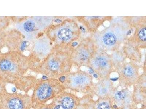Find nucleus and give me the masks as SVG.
I'll return each mask as SVG.
<instances>
[{
    "mask_svg": "<svg viewBox=\"0 0 146 109\" xmlns=\"http://www.w3.org/2000/svg\"><path fill=\"white\" fill-rule=\"evenodd\" d=\"M126 97V93L124 91H121L117 92L115 94V98L118 100L124 99Z\"/></svg>",
    "mask_w": 146,
    "mask_h": 109,
    "instance_id": "15",
    "label": "nucleus"
},
{
    "mask_svg": "<svg viewBox=\"0 0 146 109\" xmlns=\"http://www.w3.org/2000/svg\"><path fill=\"white\" fill-rule=\"evenodd\" d=\"M33 109H52L51 105L50 103H46V104L40 105L33 108Z\"/></svg>",
    "mask_w": 146,
    "mask_h": 109,
    "instance_id": "19",
    "label": "nucleus"
},
{
    "mask_svg": "<svg viewBox=\"0 0 146 109\" xmlns=\"http://www.w3.org/2000/svg\"><path fill=\"white\" fill-rule=\"evenodd\" d=\"M146 27H144L139 32V38L143 41H145L146 40Z\"/></svg>",
    "mask_w": 146,
    "mask_h": 109,
    "instance_id": "18",
    "label": "nucleus"
},
{
    "mask_svg": "<svg viewBox=\"0 0 146 109\" xmlns=\"http://www.w3.org/2000/svg\"><path fill=\"white\" fill-rule=\"evenodd\" d=\"M50 104L51 105L52 109H66L62 105L58 104L55 103V102H53L52 101Z\"/></svg>",
    "mask_w": 146,
    "mask_h": 109,
    "instance_id": "20",
    "label": "nucleus"
},
{
    "mask_svg": "<svg viewBox=\"0 0 146 109\" xmlns=\"http://www.w3.org/2000/svg\"><path fill=\"white\" fill-rule=\"evenodd\" d=\"M5 109H31V96L28 93H7L5 100Z\"/></svg>",
    "mask_w": 146,
    "mask_h": 109,
    "instance_id": "6",
    "label": "nucleus"
},
{
    "mask_svg": "<svg viewBox=\"0 0 146 109\" xmlns=\"http://www.w3.org/2000/svg\"><path fill=\"white\" fill-rule=\"evenodd\" d=\"M6 31L0 30V53L4 48L6 47Z\"/></svg>",
    "mask_w": 146,
    "mask_h": 109,
    "instance_id": "12",
    "label": "nucleus"
},
{
    "mask_svg": "<svg viewBox=\"0 0 146 109\" xmlns=\"http://www.w3.org/2000/svg\"><path fill=\"white\" fill-rule=\"evenodd\" d=\"M38 79L32 75H24L14 84L17 90L23 92L24 93L33 90L37 82Z\"/></svg>",
    "mask_w": 146,
    "mask_h": 109,
    "instance_id": "8",
    "label": "nucleus"
},
{
    "mask_svg": "<svg viewBox=\"0 0 146 109\" xmlns=\"http://www.w3.org/2000/svg\"><path fill=\"white\" fill-rule=\"evenodd\" d=\"M24 36L16 28L6 31V47L9 51H23L26 47Z\"/></svg>",
    "mask_w": 146,
    "mask_h": 109,
    "instance_id": "7",
    "label": "nucleus"
},
{
    "mask_svg": "<svg viewBox=\"0 0 146 109\" xmlns=\"http://www.w3.org/2000/svg\"><path fill=\"white\" fill-rule=\"evenodd\" d=\"M62 52L60 45H53L50 52L32 70L48 78L58 79L63 76Z\"/></svg>",
    "mask_w": 146,
    "mask_h": 109,
    "instance_id": "4",
    "label": "nucleus"
},
{
    "mask_svg": "<svg viewBox=\"0 0 146 109\" xmlns=\"http://www.w3.org/2000/svg\"><path fill=\"white\" fill-rule=\"evenodd\" d=\"M124 72L126 76L129 77V76H132L133 75L134 71L132 67H130V66H127L125 68Z\"/></svg>",
    "mask_w": 146,
    "mask_h": 109,
    "instance_id": "17",
    "label": "nucleus"
},
{
    "mask_svg": "<svg viewBox=\"0 0 146 109\" xmlns=\"http://www.w3.org/2000/svg\"><path fill=\"white\" fill-rule=\"evenodd\" d=\"M88 53L85 51H82L79 53V59L82 61H85L87 60L88 58Z\"/></svg>",
    "mask_w": 146,
    "mask_h": 109,
    "instance_id": "16",
    "label": "nucleus"
},
{
    "mask_svg": "<svg viewBox=\"0 0 146 109\" xmlns=\"http://www.w3.org/2000/svg\"><path fill=\"white\" fill-rule=\"evenodd\" d=\"M52 101L62 105L66 109H72L75 106V101L73 98L69 96H65L63 92Z\"/></svg>",
    "mask_w": 146,
    "mask_h": 109,
    "instance_id": "9",
    "label": "nucleus"
},
{
    "mask_svg": "<svg viewBox=\"0 0 146 109\" xmlns=\"http://www.w3.org/2000/svg\"><path fill=\"white\" fill-rule=\"evenodd\" d=\"M31 52L28 56L31 71L49 54L53 47L50 39L45 33L33 41Z\"/></svg>",
    "mask_w": 146,
    "mask_h": 109,
    "instance_id": "5",
    "label": "nucleus"
},
{
    "mask_svg": "<svg viewBox=\"0 0 146 109\" xmlns=\"http://www.w3.org/2000/svg\"><path fill=\"white\" fill-rule=\"evenodd\" d=\"M98 109H110V106L106 102H102L98 105Z\"/></svg>",
    "mask_w": 146,
    "mask_h": 109,
    "instance_id": "21",
    "label": "nucleus"
},
{
    "mask_svg": "<svg viewBox=\"0 0 146 109\" xmlns=\"http://www.w3.org/2000/svg\"><path fill=\"white\" fill-rule=\"evenodd\" d=\"M11 20L10 17L0 16V30L6 31L10 25Z\"/></svg>",
    "mask_w": 146,
    "mask_h": 109,
    "instance_id": "11",
    "label": "nucleus"
},
{
    "mask_svg": "<svg viewBox=\"0 0 146 109\" xmlns=\"http://www.w3.org/2000/svg\"><path fill=\"white\" fill-rule=\"evenodd\" d=\"M86 80V78L84 76L79 75L76 76L73 79V81L74 83L77 84H80L83 83Z\"/></svg>",
    "mask_w": 146,
    "mask_h": 109,
    "instance_id": "14",
    "label": "nucleus"
},
{
    "mask_svg": "<svg viewBox=\"0 0 146 109\" xmlns=\"http://www.w3.org/2000/svg\"><path fill=\"white\" fill-rule=\"evenodd\" d=\"M17 89L15 87H13L11 89V91L13 92V93H16L17 92Z\"/></svg>",
    "mask_w": 146,
    "mask_h": 109,
    "instance_id": "22",
    "label": "nucleus"
},
{
    "mask_svg": "<svg viewBox=\"0 0 146 109\" xmlns=\"http://www.w3.org/2000/svg\"><path fill=\"white\" fill-rule=\"evenodd\" d=\"M89 72L90 74H93L94 73L93 70H92V69L91 68H90L89 69Z\"/></svg>",
    "mask_w": 146,
    "mask_h": 109,
    "instance_id": "23",
    "label": "nucleus"
},
{
    "mask_svg": "<svg viewBox=\"0 0 146 109\" xmlns=\"http://www.w3.org/2000/svg\"><path fill=\"white\" fill-rule=\"evenodd\" d=\"M78 45V43L77 42H73L72 43V45L73 46H76L77 45Z\"/></svg>",
    "mask_w": 146,
    "mask_h": 109,
    "instance_id": "24",
    "label": "nucleus"
},
{
    "mask_svg": "<svg viewBox=\"0 0 146 109\" xmlns=\"http://www.w3.org/2000/svg\"><path fill=\"white\" fill-rule=\"evenodd\" d=\"M95 64L97 66L104 67L107 65L108 62L105 58L103 57H99L95 59Z\"/></svg>",
    "mask_w": 146,
    "mask_h": 109,
    "instance_id": "13",
    "label": "nucleus"
},
{
    "mask_svg": "<svg viewBox=\"0 0 146 109\" xmlns=\"http://www.w3.org/2000/svg\"><path fill=\"white\" fill-rule=\"evenodd\" d=\"M94 77L95 78H97L98 77V75L96 74H94L93 75Z\"/></svg>",
    "mask_w": 146,
    "mask_h": 109,
    "instance_id": "25",
    "label": "nucleus"
},
{
    "mask_svg": "<svg viewBox=\"0 0 146 109\" xmlns=\"http://www.w3.org/2000/svg\"><path fill=\"white\" fill-rule=\"evenodd\" d=\"M64 89L62 84L58 79H38L31 96L32 109L52 100L62 93Z\"/></svg>",
    "mask_w": 146,
    "mask_h": 109,
    "instance_id": "3",
    "label": "nucleus"
},
{
    "mask_svg": "<svg viewBox=\"0 0 146 109\" xmlns=\"http://www.w3.org/2000/svg\"><path fill=\"white\" fill-rule=\"evenodd\" d=\"M103 40L105 45L111 46L115 44L117 41V37L114 33L108 32L104 35Z\"/></svg>",
    "mask_w": 146,
    "mask_h": 109,
    "instance_id": "10",
    "label": "nucleus"
},
{
    "mask_svg": "<svg viewBox=\"0 0 146 109\" xmlns=\"http://www.w3.org/2000/svg\"><path fill=\"white\" fill-rule=\"evenodd\" d=\"M55 17H23L15 21V28L24 36L26 41H34L42 36L53 24Z\"/></svg>",
    "mask_w": 146,
    "mask_h": 109,
    "instance_id": "2",
    "label": "nucleus"
},
{
    "mask_svg": "<svg viewBox=\"0 0 146 109\" xmlns=\"http://www.w3.org/2000/svg\"><path fill=\"white\" fill-rule=\"evenodd\" d=\"M28 56L21 51L0 53V76L4 81L14 85L30 70Z\"/></svg>",
    "mask_w": 146,
    "mask_h": 109,
    "instance_id": "1",
    "label": "nucleus"
}]
</instances>
